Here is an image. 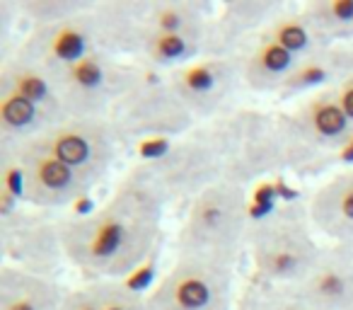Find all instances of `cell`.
<instances>
[{"mask_svg": "<svg viewBox=\"0 0 353 310\" xmlns=\"http://www.w3.org/2000/svg\"><path fill=\"white\" fill-rule=\"evenodd\" d=\"M167 199L136 168L88 218H61L63 255L90 281H123L160 245L162 209Z\"/></svg>", "mask_w": 353, "mask_h": 310, "instance_id": "obj_1", "label": "cell"}, {"mask_svg": "<svg viewBox=\"0 0 353 310\" xmlns=\"http://www.w3.org/2000/svg\"><path fill=\"white\" fill-rule=\"evenodd\" d=\"M203 133L218 155L223 182L245 189L252 182L261 184L266 175L288 165L279 114L230 112L216 128L208 126Z\"/></svg>", "mask_w": 353, "mask_h": 310, "instance_id": "obj_2", "label": "cell"}, {"mask_svg": "<svg viewBox=\"0 0 353 310\" xmlns=\"http://www.w3.org/2000/svg\"><path fill=\"white\" fill-rule=\"evenodd\" d=\"M109 122L119 138H182L194 126L196 117L172 88L170 75L148 64H136L126 93L109 112Z\"/></svg>", "mask_w": 353, "mask_h": 310, "instance_id": "obj_3", "label": "cell"}, {"mask_svg": "<svg viewBox=\"0 0 353 310\" xmlns=\"http://www.w3.org/2000/svg\"><path fill=\"white\" fill-rule=\"evenodd\" d=\"M250 235V199L245 189L218 182L189 204L176 252L216 257L235 264L237 250Z\"/></svg>", "mask_w": 353, "mask_h": 310, "instance_id": "obj_4", "label": "cell"}, {"mask_svg": "<svg viewBox=\"0 0 353 310\" xmlns=\"http://www.w3.org/2000/svg\"><path fill=\"white\" fill-rule=\"evenodd\" d=\"M307 211L279 209L271 218L250 226L247 242L252 247L261 284L298 286L312 269L322 247L310 233Z\"/></svg>", "mask_w": 353, "mask_h": 310, "instance_id": "obj_5", "label": "cell"}, {"mask_svg": "<svg viewBox=\"0 0 353 310\" xmlns=\"http://www.w3.org/2000/svg\"><path fill=\"white\" fill-rule=\"evenodd\" d=\"M279 122L288 165L300 173L322 168L324 155H334L339 160L341 148L353 136L351 122L332 88L305 95L290 112L279 114Z\"/></svg>", "mask_w": 353, "mask_h": 310, "instance_id": "obj_6", "label": "cell"}, {"mask_svg": "<svg viewBox=\"0 0 353 310\" xmlns=\"http://www.w3.org/2000/svg\"><path fill=\"white\" fill-rule=\"evenodd\" d=\"M235 264L176 252L174 264L148 293L150 310H232Z\"/></svg>", "mask_w": 353, "mask_h": 310, "instance_id": "obj_7", "label": "cell"}, {"mask_svg": "<svg viewBox=\"0 0 353 310\" xmlns=\"http://www.w3.org/2000/svg\"><path fill=\"white\" fill-rule=\"evenodd\" d=\"M136 64L126 66L112 51H94L78 64L51 68L65 114L80 119H107L117 99L126 93Z\"/></svg>", "mask_w": 353, "mask_h": 310, "instance_id": "obj_8", "label": "cell"}, {"mask_svg": "<svg viewBox=\"0 0 353 310\" xmlns=\"http://www.w3.org/2000/svg\"><path fill=\"white\" fill-rule=\"evenodd\" d=\"M30 141L56 155L94 187L112 168L121 138L109 119L70 117Z\"/></svg>", "mask_w": 353, "mask_h": 310, "instance_id": "obj_9", "label": "cell"}, {"mask_svg": "<svg viewBox=\"0 0 353 310\" xmlns=\"http://www.w3.org/2000/svg\"><path fill=\"white\" fill-rule=\"evenodd\" d=\"M0 148H10L17 155V160L25 168L27 177V199L25 202L34 204L39 209H61L73 206L80 197H88L92 192V184L61 163L56 155L39 148L32 141L22 143H0Z\"/></svg>", "mask_w": 353, "mask_h": 310, "instance_id": "obj_10", "label": "cell"}, {"mask_svg": "<svg viewBox=\"0 0 353 310\" xmlns=\"http://www.w3.org/2000/svg\"><path fill=\"white\" fill-rule=\"evenodd\" d=\"M170 83L194 117L208 119L225 107L242 78L232 56L208 51L192 64L172 70Z\"/></svg>", "mask_w": 353, "mask_h": 310, "instance_id": "obj_11", "label": "cell"}, {"mask_svg": "<svg viewBox=\"0 0 353 310\" xmlns=\"http://www.w3.org/2000/svg\"><path fill=\"white\" fill-rule=\"evenodd\" d=\"M3 250L17 269L49 276V271L65 260L61 245V218H37L17 211L12 218L0 221Z\"/></svg>", "mask_w": 353, "mask_h": 310, "instance_id": "obj_12", "label": "cell"}, {"mask_svg": "<svg viewBox=\"0 0 353 310\" xmlns=\"http://www.w3.org/2000/svg\"><path fill=\"white\" fill-rule=\"evenodd\" d=\"M293 289L324 310H353V255L348 247L322 250L307 276Z\"/></svg>", "mask_w": 353, "mask_h": 310, "instance_id": "obj_13", "label": "cell"}, {"mask_svg": "<svg viewBox=\"0 0 353 310\" xmlns=\"http://www.w3.org/2000/svg\"><path fill=\"white\" fill-rule=\"evenodd\" d=\"M305 211L314 231L332 238L334 245H353V168L329 177Z\"/></svg>", "mask_w": 353, "mask_h": 310, "instance_id": "obj_14", "label": "cell"}, {"mask_svg": "<svg viewBox=\"0 0 353 310\" xmlns=\"http://www.w3.org/2000/svg\"><path fill=\"white\" fill-rule=\"evenodd\" d=\"M65 291L51 276L6 267L0 274V310H61Z\"/></svg>", "mask_w": 353, "mask_h": 310, "instance_id": "obj_15", "label": "cell"}, {"mask_svg": "<svg viewBox=\"0 0 353 310\" xmlns=\"http://www.w3.org/2000/svg\"><path fill=\"white\" fill-rule=\"evenodd\" d=\"M54 124L39 104L10 88H0V143L30 141Z\"/></svg>", "mask_w": 353, "mask_h": 310, "instance_id": "obj_16", "label": "cell"}, {"mask_svg": "<svg viewBox=\"0 0 353 310\" xmlns=\"http://www.w3.org/2000/svg\"><path fill=\"white\" fill-rule=\"evenodd\" d=\"M303 12L329 44L353 41V0H317L307 3Z\"/></svg>", "mask_w": 353, "mask_h": 310, "instance_id": "obj_17", "label": "cell"}, {"mask_svg": "<svg viewBox=\"0 0 353 310\" xmlns=\"http://www.w3.org/2000/svg\"><path fill=\"white\" fill-rule=\"evenodd\" d=\"M242 310H324L293 286L259 284L247 291Z\"/></svg>", "mask_w": 353, "mask_h": 310, "instance_id": "obj_18", "label": "cell"}, {"mask_svg": "<svg viewBox=\"0 0 353 310\" xmlns=\"http://www.w3.org/2000/svg\"><path fill=\"white\" fill-rule=\"evenodd\" d=\"M332 90H334V95H336L339 104H341L343 114H346L353 126V68H348L346 73L339 75L336 83L332 85Z\"/></svg>", "mask_w": 353, "mask_h": 310, "instance_id": "obj_19", "label": "cell"}, {"mask_svg": "<svg viewBox=\"0 0 353 310\" xmlns=\"http://www.w3.org/2000/svg\"><path fill=\"white\" fill-rule=\"evenodd\" d=\"M339 163L346 165V168H353V136L348 138V143L339 153Z\"/></svg>", "mask_w": 353, "mask_h": 310, "instance_id": "obj_20", "label": "cell"}, {"mask_svg": "<svg viewBox=\"0 0 353 310\" xmlns=\"http://www.w3.org/2000/svg\"><path fill=\"white\" fill-rule=\"evenodd\" d=\"M348 247V252H351V255H353V245H346Z\"/></svg>", "mask_w": 353, "mask_h": 310, "instance_id": "obj_21", "label": "cell"}]
</instances>
